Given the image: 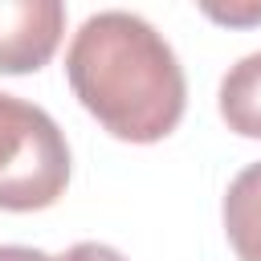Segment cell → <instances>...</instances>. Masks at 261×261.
<instances>
[{"instance_id":"6da1fadb","label":"cell","mask_w":261,"mask_h":261,"mask_svg":"<svg viewBox=\"0 0 261 261\" xmlns=\"http://www.w3.org/2000/svg\"><path fill=\"white\" fill-rule=\"evenodd\" d=\"M73 98L126 143L167 139L188 106V82L175 49L135 12L106 8L82 20L65 49Z\"/></svg>"},{"instance_id":"7a4b0ae2","label":"cell","mask_w":261,"mask_h":261,"mask_svg":"<svg viewBox=\"0 0 261 261\" xmlns=\"http://www.w3.org/2000/svg\"><path fill=\"white\" fill-rule=\"evenodd\" d=\"M69 184V147L61 126L33 102L0 90V208L41 212Z\"/></svg>"},{"instance_id":"3957f363","label":"cell","mask_w":261,"mask_h":261,"mask_svg":"<svg viewBox=\"0 0 261 261\" xmlns=\"http://www.w3.org/2000/svg\"><path fill=\"white\" fill-rule=\"evenodd\" d=\"M61 0H0V73H37L61 45Z\"/></svg>"},{"instance_id":"277c9868","label":"cell","mask_w":261,"mask_h":261,"mask_svg":"<svg viewBox=\"0 0 261 261\" xmlns=\"http://www.w3.org/2000/svg\"><path fill=\"white\" fill-rule=\"evenodd\" d=\"M224 232L237 261H261V159L237 171L224 192Z\"/></svg>"},{"instance_id":"5b68a950","label":"cell","mask_w":261,"mask_h":261,"mask_svg":"<svg viewBox=\"0 0 261 261\" xmlns=\"http://www.w3.org/2000/svg\"><path fill=\"white\" fill-rule=\"evenodd\" d=\"M220 118L245 139H261V53L241 57L220 82Z\"/></svg>"},{"instance_id":"8992f818","label":"cell","mask_w":261,"mask_h":261,"mask_svg":"<svg viewBox=\"0 0 261 261\" xmlns=\"http://www.w3.org/2000/svg\"><path fill=\"white\" fill-rule=\"evenodd\" d=\"M49 261H126L118 249H110V245H98V241H82V245H73V249H65L61 257H49Z\"/></svg>"},{"instance_id":"52a82bcc","label":"cell","mask_w":261,"mask_h":261,"mask_svg":"<svg viewBox=\"0 0 261 261\" xmlns=\"http://www.w3.org/2000/svg\"><path fill=\"white\" fill-rule=\"evenodd\" d=\"M0 261H49V253L29 245H0Z\"/></svg>"}]
</instances>
